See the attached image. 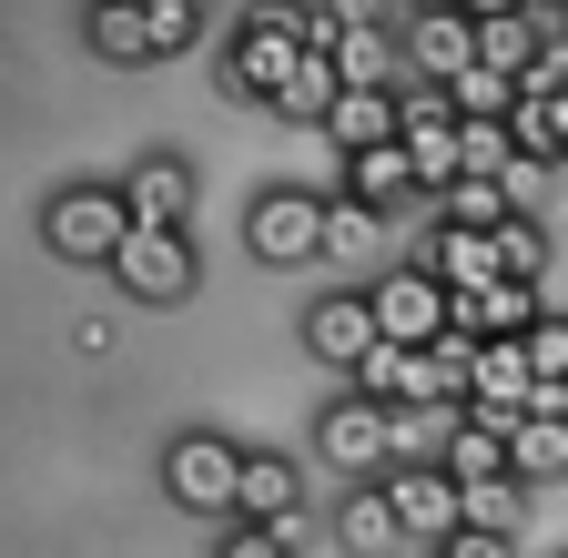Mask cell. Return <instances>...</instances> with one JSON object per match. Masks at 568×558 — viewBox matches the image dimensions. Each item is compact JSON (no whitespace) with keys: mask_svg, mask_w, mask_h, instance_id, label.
<instances>
[{"mask_svg":"<svg viewBox=\"0 0 568 558\" xmlns=\"http://www.w3.org/2000/svg\"><path fill=\"white\" fill-rule=\"evenodd\" d=\"M447 477H457V487L518 477V467H508V416H497V406H457V427H447Z\"/></svg>","mask_w":568,"mask_h":558,"instance_id":"cell-16","label":"cell"},{"mask_svg":"<svg viewBox=\"0 0 568 558\" xmlns=\"http://www.w3.org/2000/svg\"><path fill=\"white\" fill-rule=\"evenodd\" d=\"M234 487H244V447L213 437V427H183L163 447V498L193 508V518H234Z\"/></svg>","mask_w":568,"mask_h":558,"instance_id":"cell-2","label":"cell"},{"mask_svg":"<svg viewBox=\"0 0 568 558\" xmlns=\"http://www.w3.org/2000/svg\"><path fill=\"white\" fill-rule=\"evenodd\" d=\"M558 416H568V386H558Z\"/></svg>","mask_w":568,"mask_h":558,"instance_id":"cell-40","label":"cell"},{"mask_svg":"<svg viewBox=\"0 0 568 558\" xmlns=\"http://www.w3.org/2000/svg\"><path fill=\"white\" fill-rule=\"evenodd\" d=\"M122 234H132L122 183H71V193H51V214H41V244L71 254V264H112Z\"/></svg>","mask_w":568,"mask_h":558,"instance_id":"cell-6","label":"cell"},{"mask_svg":"<svg viewBox=\"0 0 568 558\" xmlns=\"http://www.w3.org/2000/svg\"><path fill=\"white\" fill-rule=\"evenodd\" d=\"M396 72H406V51H396L386 21H345L335 31V82L345 92H396Z\"/></svg>","mask_w":568,"mask_h":558,"instance_id":"cell-17","label":"cell"},{"mask_svg":"<svg viewBox=\"0 0 568 558\" xmlns=\"http://www.w3.org/2000/svg\"><path fill=\"white\" fill-rule=\"evenodd\" d=\"M132 11H153V0H132Z\"/></svg>","mask_w":568,"mask_h":558,"instance_id":"cell-41","label":"cell"},{"mask_svg":"<svg viewBox=\"0 0 568 558\" xmlns=\"http://www.w3.org/2000/svg\"><path fill=\"white\" fill-rule=\"evenodd\" d=\"M518 345H528V376H538V386H568V315H558V305H538Z\"/></svg>","mask_w":568,"mask_h":558,"instance_id":"cell-26","label":"cell"},{"mask_svg":"<svg viewBox=\"0 0 568 558\" xmlns=\"http://www.w3.org/2000/svg\"><path fill=\"white\" fill-rule=\"evenodd\" d=\"M295 61H305V41H295V0H274V11H254V21L234 31V92H244V102H274Z\"/></svg>","mask_w":568,"mask_h":558,"instance_id":"cell-9","label":"cell"},{"mask_svg":"<svg viewBox=\"0 0 568 558\" xmlns=\"http://www.w3.org/2000/svg\"><path fill=\"white\" fill-rule=\"evenodd\" d=\"M426 274L457 295V285H497V224H437V244H426Z\"/></svg>","mask_w":568,"mask_h":558,"instance_id":"cell-20","label":"cell"},{"mask_svg":"<svg viewBox=\"0 0 568 558\" xmlns=\"http://www.w3.org/2000/svg\"><path fill=\"white\" fill-rule=\"evenodd\" d=\"M437 92H447L467 122H477V112H508V102H518V82H508V72H487V61H467V72H457V82H437Z\"/></svg>","mask_w":568,"mask_h":558,"instance_id":"cell-31","label":"cell"},{"mask_svg":"<svg viewBox=\"0 0 568 558\" xmlns=\"http://www.w3.org/2000/svg\"><path fill=\"white\" fill-rule=\"evenodd\" d=\"M518 92H568V31H538V51H528Z\"/></svg>","mask_w":568,"mask_h":558,"instance_id":"cell-33","label":"cell"},{"mask_svg":"<svg viewBox=\"0 0 568 558\" xmlns=\"http://www.w3.org/2000/svg\"><path fill=\"white\" fill-rule=\"evenodd\" d=\"M376 224H386L376 203H355V193H335V203H325V264H335V254H366V244H376Z\"/></svg>","mask_w":568,"mask_h":558,"instance_id":"cell-30","label":"cell"},{"mask_svg":"<svg viewBox=\"0 0 568 558\" xmlns=\"http://www.w3.org/2000/svg\"><path fill=\"white\" fill-rule=\"evenodd\" d=\"M528 51H538V11H487L477 21V61H487V72H528Z\"/></svg>","mask_w":568,"mask_h":558,"instance_id":"cell-24","label":"cell"},{"mask_svg":"<svg viewBox=\"0 0 568 558\" xmlns=\"http://www.w3.org/2000/svg\"><path fill=\"white\" fill-rule=\"evenodd\" d=\"M518 518H528V477H487V487H467V528H508V538H518Z\"/></svg>","mask_w":568,"mask_h":558,"instance_id":"cell-29","label":"cell"},{"mask_svg":"<svg viewBox=\"0 0 568 558\" xmlns=\"http://www.w3.org/2000/svg\"><path fill=\"white\" fill-rule=\"evenodd\" d=\"M335 538H345L355 558H386V548H406V528H396V508H386V487H376V477H345Z\"/></svg>","mask_w":568,"mask_h":558,"instance_id":"cell-19","label":"cell"},{"mask_svg":"<svg viewBox=\"0 0 568 558\" xmlns=\"http://www.w3.org/2000/svg\"><path fill=\"white\" fill-rule=\"evenodd\" d=\"M244 244H254V264H274V274L325 264V193H295V183L254 193V203H244Z\"/></svg>","mask_w":568,"mask_h":558,"instance_id":"cell-3","label":"cell"},{"mask_svg":"<svg viewBox=\"0 0 568 558\" xmlns=\"http://www.w3.org/2000/svg\"><path fill=\"white\" fill-rule=\"evenodd\" d=\"M396 51H406V72H416V82H457L467 61H477V21L457 11V0H447V11H406Z\"/></svg>","mask_w":568,"mask_h":558,"instance_id":"cell-11","label":"cell"},{"mask_svg":"<svg viewBox=\"0 0 568 558\" xmlns=\"http://www.w3.org/2000/svg\"><path fill=\"white\" fill-rule=\"evenodd\" d=\"M305 356L335 366V376H355V366L376 356V305H366V295H325V305H305Z\"/></svg>","mask_w":568,"mask_h":558,"instance_id":"cell-12","label":"cell"},{"mask_svg":"<svg viewBox=\"0 0 568 558\" xmlns=\"http://www.w3.org/2000/svg\"><path fill=\"white\" fill-rule=\"evenodd\" d=\"M457 406H467V396H457ZM457 406H396V457H447Z\"/></svg>","mask_w":568,"mask_h":558,"instance_id":"cell-28","label":"cell"},{"mask_svg":"<svg viewBox=\"0 0 568 558\" xmlns=\"http://www.w3.org/2000/svg\"><path fill=\"white\" fill-rule=\"evenodd\" d=\"M366 305H376V335H396V345H437L447 335V285L426 274V254L416 264H386L376 285H366Z\"/></svg>","mask_w":568,"mask_h":558,"instance_id":"cell-8","label":"cell"},{"mask_svg":"<svg viewBox=\"0 0 568 558\" xmlns=\"http://www.w3.org/2000/svg\"><path fill=\"white\" fill-rule=\"evenodd\" d=\"M457 11H467V21H487V11H528V0H457Z\"/></svg>","mask_w":568,"mask_h":558,"instance_id":"cell-37","label":"cell"},{"mask_svg":"<svg viewBox=\"0 0 568 558\" xmlns=\"http://www.w3.org/2000/svg\"><path fill=\"white\" fill-rule=\"evenodd\" d=\"M548 102V163H568V92H538Z\"/></svg>","mask_w":568,"mask_h":558,"instance_id":"cell-36","label":"cell"},{"mask_svg":"<svg viewBox=\"0 0 568 558\" xmlns=\"http://www.w3.org/2000/svg\"><path fill=\"white\" fill-rule=\"evenodd\" d=\"M528 315H538V285H518V274L447 295V335H528Z\"/></svg>","mask_w":568,"mask_h":558,"instance_id":"cell-13","label":"cell"},{"mask_svg":"<svg viewBox=\"0 0 568 558\" xmlns=\"http://www.w3.org/2000/svg\"><path fill=\"white\" fill-rule=\"evenodd\" d=\"M447 558H518V538H508V528H457Z\"/></svg>","mask_w":568,"mask_h":558,"instance_id":"cell-35","label":"cell"},{"mask_svg":"<svg viewBox=\"0 0 568 558\" xmlns=\"http://www.w3.org/2000/svg\"><path fill=\"white\" fill-rule=\"evenodd\" d=\"M528 386H538V376H528V345H518V335H477V345H467V406L518 416Z\"/></svg>","mask_w":568,"mask_h":558,"instance_id":"cell-14","label":"cell"},{"mask_svg":"<svg viewBox=\"0 0 568 558\" xmlns=\"http://www.w3.org/2000/svg\"><path fill=\"white\" fill-rule=\"evenodd\" d=\"M315 457H325L335 477H386V467H396V406H376L366 386L335 396V406L315 416Z\"/></svg>","mask_w":568,"mask_h":558,"instance_id":"cell-5","label":"cell"},{"mask_svg":"<svg viewBox=\"0 0 568 558\" xmlns=\"http://www.w3.org/2000/svg\"><path fill=\"white\" fill-rule=\"evenodd\" d=\"M92 51L102 61H153V31H142L132 0H92Z\"/></svg>","mask_w":568,"mask_h":558,"instance_id":"cell-25","label":"cell"},{"mask_svg":"<svg viewBox=\"0 0 568 558\" xmlns=\"http://www.w3.org/2000/svg\"><path fill=\"white\" fill-rule=\"evenodd\" d=\"M213 558H295V538H274V528H244V518H234Z\"/></svg>","mask_w":568,"mask_h":558,"instance_id":"cell-34","label":"cell"},{"mask_svg":"<svg viewBox=\"0 0 568 558\" xmlns=\"http://www.w3.org/2000/svg\"><path fill=\"white\" fill-rule=\"evenodd\" d=\"M122 203H132V224H193V163L183 153H142L122 173Z\"/></svg>","mask_w":568,"mask_h":558,"instance_id":"cell-15","label":"cell"},{"mask_svg":"<svg viewBox=\"0 0 568 558\" xmlns=\"http://www.w3.org/2000/svg\"><path fill=\"white\" fill-rule=\"evenodd\" d=\"M497 274H518V285H538V274H548V234H538V214H508V224H497Z\"/></svg>","mask_w":568,"mask_h":558,"instance_id":"cell-27","label":"cell"},{"mask_svg":"<svg viewBox=\"0 0 568 558\" xmlns=\"http://www.w3.org/2000/svg\"><path fill=\"white\" fill-rule=\"evenodd\" d=\"M315 132H325L335 153H366V143H396V92H335Z\"/></svg>","mask_w":568,"mask_h":558,"instance_id":"cell-22","label":"cell"},{"mask_svg":"<svg viewBox=\"0 0 568 558\" xmlns=\"http://www.w3.org/2000/svg\"><path fill=\"white\" fill-rule=\"evenodd\" d=\"M345 193H355V203H376V214H406V203H426L406 143H366V153H345Z\"/></svg>","mask_w":568,"mask_h":558,"instance_id":"cell-18","label":"cell"},{"mask_svg":"<svg viewBox=\"0 0 568 558\" xmlns=\"http://www.w3.org/2000/svg\"><path fill=\"white\" fill-rule=\"evenodd\" d=\"M376 487H386V508H396L406 548H447V538L467 528V487L447 477V457H396Z\"/></svg>","mask_w":568,"mask_h":558,"instance_id":"cell-1","label":"cell"},{"mask_svg":"<svg viewBox=\"0 0 568 558\" xmlns=\"http://www.w3.org/2000/svg\"><path fill=\"white\" fill-rule=\"evenodd\" d=\"M508 214H518V193L497 183V173H457V183L437 193V224H477V234H487V224H508Z\"/></svg>","mask_w":568,"mask_h":558,"instance_id":"cell-23","label":"cell"},{"mask_svg":"<svg viewBox=\"0 0 568 558\" xmlns=\"http://www.w3.org/2000/svg\"><path fill=\"white\" fill-rule=\"evenodd\" d=\"M528 11H548V21H558V11H568V0H528Z\"/></svg>","mask_w":568,"mask_h":558,"instance_id":"cell-38","label":"cell"},{"mask_svg":"<svg viewBox=\"0 0 568 558\" xmlns=\"http://www.w3.org/2000/svg\"><path fill=\"white\" fill-rule=\"evenodd\" d=\"M112 274H122V295H132V305H183V295H193V274H203V254H193L183 224H132V234L112 244Z\"/></svg>","mask_w":568,"mask_h":558,"instance_id":"cell-4","label":"cell"},{"mask_svg":"<svg viewBox=\"0 0 568 558\" xmlns=\"http://www.w3.org/2000/svg\"><path fill=\"white\" fill-rule=\"evenodd\" d=\"M508 467L528 487H568V416H508Z\"/></svg>","mask_w":568,"mask_h":558,"instance_id":"cell-21","label":"cell"},{"mask_svg":"<svg viewBox=\"0 0 568 558\" xmlns=\"http://www.w3.org/2000/svg\"><path fill=\"white\" fill-rule=\"evenodd\" d=\"M142 31H153V61L193 51V31H203V0H153V11H142Z\"/></svg>","mask_w":568,"mask_h":558,"instance_id":"cell-32","label":"cell"},{"mask_svg":"<svg viewBox=\"0 0 568 558\" xmlns=\"http://www.w3.org/2000/svg\"><path fill=\"white\" fill-rule=\"evenodd\" d=\"M396 143H406V163H416V193L437 203L447 183H457V102L426 82V92H396Z\"/></svg>","mask_w":568,"mask_h":558,"instance_id":"cell-7","label":"cell"},{"mask_svg":"<svg viewBox=\"0 0 568 558\" xmlns=\"http://www.w3.org/2000/svg\"><path fill=\"white\" fill-rule=\"evenodd\" d=\"M234 518H244V528H274V538H295V548H305V467H295V457H254V447H244Z\"/></svg>","mask_w":568,"mask_h":558,"instance_id":"cell-10","label":"cell"},{"mask_svg":"<svg viewBox=\"0 0 568 558\" xmlns=\"http://www.w3.org/2000/svg\"><path fill=\"white\" fill-rule=\"evenodd\" d=\"M406 558H437V548H406Z\"/></svg>","mask_w":568,"mask_h":558,"instance_id":"cell-39","label":"cell"},{"mask_svg":"<svg viewBox=\"0 0 568 558\" xmlns=\"http://www.w3.org/2000/svg\"><path fill=\"white\" fill-rule=\"evenodd\" d=\"M558 31H568V11H558Z\"/></svg>","mask_w":568,"mask_h":558,"instance_id":"cell-42","label":"cell"}]
</instances>
